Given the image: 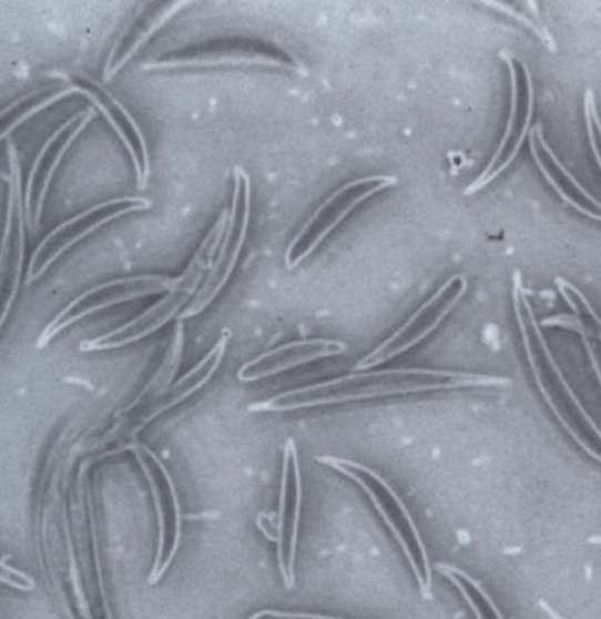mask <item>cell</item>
Returning <instances> with one entry per match:
<instances>
[{"instance_id": "cell-16", "label": "cell", "mask_w": 601, "mask_h": 619, "mask_svg": "<svg viewBox=\"0 0 601 619\" xmlns=\"http://www.w3.org/2000/svg\"><path fill=\"white\" fill-rule=\"evenodd\" d=\"M230 344L231 332L230 329H224L221 338L216 339L215 345L210 348L208 354H206L191 372H186L174 386L170 387L167 395L162 398L161 404L152 412V417H150V419H157V417L165 414V412L179 407L185 399L191 398L197 390L203 389V387L212 380L213 375L218 372V368H221L222 361H224L225 354H227Z\"/></svg>"}, {"instance_id": "cell-13", "label": "cell", "mask_w": 601, "mask_h": 619, "mask_svg": "<svg viewBox=\"0 0 601 619\" xmlns=\"http://www.w3.org/2000/svg\"><path fill=\"white\" fill-rule=\"evenodd\" d=\"M530 150L538 170L542 171L543 179L554 189L556 194L575 212L601 222L600 201L591 192L585 191L584 185L564 168L563 162L559 161L551 144L547 143L542 128L534 129L531 134Z\"/></svg>"}, {"instance_id": "cell-12", "label": "cell", "mask_w": 601, "mask_h": 619, "mask_svg": "<svg viewBox=\"0 0 601 619\" xmlns=\"http://www.w3.org/2000/svg\"><path fill=\"white\" fill-rule=\"evenodd\" d=\"M345 353H347V345L339 339H297L248 361L237 372V378L240 382L263 380L297 366L309 365L314 361L326 359V357L342 356Z\"/></svg>"}, {"instance_id": "cell-22", "label": "cell", "mask_w": 601, "mask_h": 619, "mask_svg": "<svg viewBox=\"0 0 601 619\" xmlns=\"http://www.w3.org/2000/svg\"><path fill=\"white\" fill-rule=\"evenodd\" d=\"M140 200L141 197H116V200H108L104 201V203L95 204V206L86 210V212L80 213V215L72 216V219L65 221L64 224H60L59 227L51 231V233L48 234L47 239H44L43 242L39 243L38 248H35L34 255H32V260H30L29 264V278H32V275H34L35 261L39 260V255L43 254L44 248H47L48 246V243H50L51 240L57 239L60 233H64L68 227L78 224V222L80 221H85V219L92 216L93 213L106 212V210H115L119 209V206H123V204L137 203V201ZM29 278H27V281H29Z\"/></svg>"}, {"instance_id": "cell-9", "label": "cell", "mask_w": 601, "mask_h": 619, "mask_svg": "<svg viewBox=\"0 0 601 619\" xmlns=\"http://www.w3.org/2000/svg\"><path fill=\"white\" fill-rule=\"evenodd\" d=\"M125 449L132 450L136 456L146 483H149L150 491H152L153 505L157 513V555H155L153 569L149 577L150 585H157L164 574L170 570L174 556L179 552L180 542H182V505H180L179 493H176V486L171 479L170 471L152 449L146 446H137V444H131Z\"/></svg>"}, {"instance_id": "cell-23", "label": "cell", "mask_w": 601, "mask_h": 619, "mask_svg": "<svg viewBox=\"0 0 601 619\" xmlns=\"http://www.w3.org/2000/svg\"><path fill=\"white\" fill-rule=\"evenodd\" d=\"M93 116H95V110H93V108H89V110L85 111V116H83V119H81V122L78 123V128L72 131L69 140L64 141V144L60 146L59 153H57L55 159L51 161L50 168H48L47 176H44L43 189H41V192H39L38 206H35L34 213V224H32V227H34V230H32V234H38L39 225H41V215H43L44 200H47L48 189H50V182L51 179H53V174H55L57 168H59L60 162H62V159H64L65 152H68L69 146H71V144L74 143V140L80 136L81 132H83V129H85L86 125L92 122Z\"/></svg>"}, {"instance_id": "cell-28", "label": "cell", "mask_w": 601, "mask_h": 619, "mask_svg": "<svg viewBox=\"0 0 601 619\" xmlns=\"http://www.w3.org/2000/svg\"><path fill=\"white\" fill-rule=\"evenodd\" d=\"M0 582H4V585L20 591H34L35 588L32 576L22 572V570L14 569V567H9L4 561H0Z\"/></svg>"}, {"instance_id": "cell-14", "label": "cell", "mask_w": 601, "mask_h": 619, "mask_svg": "<svg viewBox=\"0 0 601 619\" xmlns=\"http://www.w3.org/2000/svg\"><path fill=\"white\" fill-rule=\"evenodd\" d=\"M183 348H185V326L179 323L174 327L170 347L165 351L157 372L152 375L149 384L143 387L137 398L123 412V417H128V423L131 425V432L129 433L132 437L137 435L149 423H152V419H150L152 412L167 395L171 382H173L174 375L182 365Z\"/></svg>"}, {"instance_id": "cell-26", "label": "cell", "mask_w": 601, "mask_h": 619, "mask_svg": "<svg viewBox=\"0 0 601 619\" xmlns=\"http://www.w3.org/2000/svg\"><path fill=\"white\" fill-rule=\"evenodd\" d=\"M78 94V85L68 87V89L60 90L57 94L50 95V98L44 99V101L39 102L35 106L30 108L29 111L22 113V115L14 119L13 122L9 123L8 128L4 131L0 132V141H4L6 138L18 128V125H22L26 120L32 119V116L38 115L41 111L47 110L50 108L51 104H55V102L62 101V99L69 98V95Z\"/></svg>"}, {"instance_id": "cell-20", "label": "cell", "mask_w": 601, "mask_h": 619, "mask_svg": "<svg viewBox=\"0 0 601 619\" xmlns=\"http://www.w3.org/2000/svg\"><path fill=\"white\" fill-rule=\"evenodd\" d=\"M9 168H11V179L14 182V195H17L18 209V261L17 273H14L13 288L9 294L8 302H6L4 310H2V317H0V329L4 326L6 318H8L11 306L17 300L18 288H20V281H22L23 260H26V206L22 200V171H20V161H18L17 149L13 143L8 144Z\"/></svg>"}, {"instance_id": "cell-5", "label": "cell", "mask_w": 601, "mask_h": 619, "mask_svg": "<svg viewBox=\"0 0 601 619\" xmlns=\"http://www.w3.org/2000/svg\"><path fill=\"white\" fill-rule=\"evenodd\" d=\"M398 176L394 174H368L360 179L352 180L342 187L336 189L324 203L309 215L308 221L300 225L296 236L288 243L285 251V266L287 270H296L300 263H305L309 255L323 245L330 234L335 233L342 222L350 216L360 204L371 200L373 195L380 194L398 185Z\"/></svg>"}, {"instance_id": "cell-11", "label": "cell", "mask_w": 601, "mask_h": 619, "mask_svg": "<svg viewBox=\"0 0 601 619\" xmlns=\"http://www.w3.org/2000/svg\"><path fill=\"white\" fill-rule=\"evenodd\" d=\"M300 504H303V477L296 442L287 438L279 488L278 521H276V556L285 586L293 590L296 585L297 537H299Z\"/></svg>"}, {"instance_id": "cell-3", "label": "cell", "mask_w": 601, "mask_h": 619, "mask_svg": "<svg viewBox=\"0 0 601 619\" xmlns=\"http://www.w3.org/2000/svg\"><path fill=\"white\" fill-rule=\"evenodd\" d=\"M227 215L230 209L222 210L221 215L216 216L208 233L204 236L203 242L197 246V251L192 255L191 263L183 270L179 278H174L170 291L165 293L161 302L150 306L146 312L132 318L128 324L116 327L113 332L99 338L89 339L80 345V351L90 353V351H110V348L128 347V345L136 344L146 336L157 333L161 327L173 321L176 315L180 317L183 306L192 303L195 294L203 285L204 278L212 270L213 261H215L216 252L224 239L225 225H227Z\"/></svg>"}, {"instance_id": "cell-7", "label": "cell", "mask_w": 601, "mask_h": 619, "mask_svg": "<svg viewBox=\"0 0 601 619\" xmlns=\"http://www.w3.org/2000/svg\"><path fill=\"white\" fill-rule=\"evenodd\" d=\"M221 65H263L284 69L308 77V68L293 53L257 39H225L203 47L189 48L170 57L144 62L141 71H171V69L221 68Z\"/></svg>"}, {"instance_id": "cell-2", "label": "cell", "mask_w": 601, "mask_h": 619, "mask_svg": "<svg viewBox=\"0 0 601 619\" xmlns=\"http://www.w3.org/2000/svg\"><path fill=\"white\" fill-rule=\"evenodd\" d=\"M512 302L522 347L543 402L549 405L573 444L588 458L601 465V428L585 410L570 382L564 377L563 369L559 368L558 361L552 356L519 272L513 273Z\"/></svg>"}, {"instance_id": "cell-21", "label": "cell", "mask_w": 601, "mask_h": 619, "mask_svg": "<svg viewBox=\"0 0 601 619\" xmlns=\"http://www.w3.org/2000/svg\"><path fill=\"white\" fill-rule=\"evenodd\" d=\"M152 204H153L152 201L146 200V197H143V200H141L140 203L125 204V206H120V209L113 210V212L106 213V215H102L101 219H99V221L92 222V224H90L85 231H81V233L74 234V236H72L71 240H68V242H65L64 245L60 246L59 251H57L55 254L51 255L50 260H48L47 263H44L43 266H41V270H39L38 273H34V275H32V278H29V281H27V284H32V282H34L35 278H39V276L44 275V273H47L48 267H50L51 264L55 263V261L59 260L60 255L64 254V252L69 251V248H72V246L77 245V243L81 242V240L86 239V236H90V234H92L93 231H98L99 227H102V225H106L108 222L115 221V219H119V216L128 215V213L143 212V210H150L152 209Z\"/></svg>"}, {"instance_id": "cell-4", "label": "cell", "mask_w": 601, "mask_h": 619, "mask_svg": "<svg viewBox=\"0 0 601 619\" xmlns=\"http://www.w3.org/2000/svg\"><path fill=\"white\" fill-rule=\"evenodd\" d=\"M317 461L326 467L339 471L342 476L348 477L365 491L368 500L375 505L380 518L386 522L396 542L399 544L403 555L410 565L411 572L416 576L420 593L426 600H431V565H429L428 551L424 546L419 528L408 513L407 505L403 504L398 493L377 471L338 456H317Z\"/></svg>"}, {"instance_id": "cell-18", "label": "cell", "mask_w": 601, "mask_h": 619, "mask_svg": "<svg viewBox=\"0 0 601 619\" xmlns=\"http://www.w3.org/2000/svg\"><path fill=\"white\" fill-rule=\"evenodd\" d=\"M556 284H558L559 293L564 297V302L572 310V314H558L543 318L540 326L563 327L575 335H588L589 338H597L601 342V315H598L584 293L564 278H556Z\"/></svg>"}, {"instance_id": "cell-29", "label": "cell", "mask_w": 601, "mask_h": 619, "mask_svg": "<svg viewBox=\"0 0 601 619\" xmlns=\"http://www.w3.org/2000/svg\"><path fill=\"white\" fill-rule=\"evenodd\" d=\"M248 619H338L329 618V616L323 615H296V612H278V611H263L257 612V615L252 616Z\"/></svg>"}, {"instance_id": "cell-24", "label": "cell", "mask_w": 601, "mask_h": 619, "mask_svg": "<svg viewBox=\"0 0 601 619\" xmlns=\"http://www.w3.org/2000/svg\"><path fill=\"white\" fill-rule=\"evenodd\" d=\"M585 129H588L589 146L593 152L594 161L601 171V119L598 115L597 99L593 90H585L584 95Z\"/></svg>"}, {"instance_id": "cell-17", "label": "cell", "mask_w": 601, "mask_h": 619, "mask_svg": "<svg viewBox=\"0 0 601 619\" xmlns=\"http://www.w3.org/2000/svg\"><path fill=\"white\" fill-rule=\"evenodd\" d=\"M173 282V276L165 275H137L119 278L116 281L115 294H111V296L104 297L102 302L93 303L89 308L81 310L77 315L62 321L48 336L47 345L50 344V339L55 338L60 332H64L65 327L78 323L80 318L89 317V315L95 314L99 310L110 308V306L120 305V303L134 302V300H140V297L153 296V294H165L170 291Z\"/></svg>"}, {"instance_id": "cell-1", "label": "cell", "mask_w": 601, "mask_h": 619, "mask_svg": "<svg viewBox=\"0 0 601 619\" xmlns=\"http://www.w3.org/2000/svg\"><path fill=\"white\" fill-rule=\"evenodd\" d=\"M512 380L496 375L452 372V369L396 368L368 374H350L312 386L285 390L272 398L248 405V412H288L326 407L381 396L411 395L428 390L466 389V387H509Z\"/></svg>"}, {"instance_id": "cell-19", "label": "cell", "mask_w": 601, "mask_h": 619, "mask_svg": "<svg viewBox=\"0 0 601 619\" xmlns=\"http://www.w3.org/2000/svg\"><path fill=\"white\" fill-rule=\"evenodd\" d=\"M438 572L458 588L477 619H505L500 609L496 607L495 600L483 590L482 585L475 581L473 577L468 576L465 570L452 567V565H438Z\"/></svg>"}, {"instance_id": "cell-15", "label": "cell", "mask_w": 601, "mask_h": 619, "mask_svg": "<svg viewBox=\"0 0 601 619\" xmlns=\"http://www.w3.org/2000/svg\"><path fill=\"white\" fill-rule=\"evenodd\" d=\"M189 8L186 2H165V4H150L146 6V14L143 13V6L140 8V13L132 18L128 27L122 30V34L116 39L115 47H122L123 41H129L128 50L123 51L122 57L116 60L115 65L111 68L108 72L106 81L115 77L116 72L128 64L132 57L136 55L137 51L149 43L153 35L157 34L159 30L170 22L171 18L176 17V14L182 11V9Z\"/></svg>"}, {"instance_id": "cell-27", "label": "cell", "mask_w": 601, "mask_h": 619, "mask_svg": "<svg viewBox=\"0 0 601 619\" xmlns=\"http://www.w3.org/2000/svg\"><path fill=\"white\" fill-rule=\"evenodd\" d=\"M14 204H17L14 182L9 176L8 212H6L4 236H2V246H0V284L4 281L6 261H8L9 242H11V230H13Z\"/></svg>"}, {"instance_id": "cell-10", "label": "cell", "mask_w": 601, "mask_h": 619, "mask_svg": "<svg viewBox=\"0 0 601 619\" xmlns=\"http://www.w3.org/2000/svg\"><path fill=\"white\" fill-rule=\"evenodd\" d=\"M466 291H468L466 276H450L449 281L441 284L437 293L432 294L428 302H424L416 314L399 327L398 332L393 333L386 342H381L378 347L373 348L371 353L357 361L356 369L363 372V369L377 368L419 345L424 338L437 332L438 326L461 302Z\"/></svg>"}, {"instance_id": "cell-6", "label": "cell", "mask_w": 601, "mask_h": 619, "mask_svg": "<svg viewBox=\"0 0 601 619\" xmlns=\"http://www.w3.org/2000/svg\"><path fill=\"white\" fill-rule=\"evenodd\" d=\"M252 219V182L251 174L246 173L245 168L236 166L233 170V197H231L230 215L225 225L224 239H222L212 270L204 278L203 285L195 294L192 303H189L185 312L180 314V318L197 317L213 305L216 297L221 296L227 282L231 281L237 261L245 246L248 227Z\"/></svg>"}, {"instance_id": "cell-8", "label": "cell", "mask_w": 601, "mask_h": 619, "mask_svg": "<svg viewBox=\"0 0 601 619\" xmlns=\"http://www.w3.org/2000/svg\"><path fill=\"white\" fill-rule=\"evenodd\" d=\"M510 77V111L509 122L505 128L498 149L492 153L482 173L465 189V195H473L500 179L505 171L512 166L517 153L521 152L526 138L530 136L533 120V77L526 64H517L512 57L503 55Z\"/></svg>"}, {"instance_id": "cell-25", "label": "cell", "mask_w": 601, "mask_h": 619, "mask_svg": "<svg viewBox=\"0 0 601 619\" xmlns=\"http://www.w3.org/2000/svg\"><path fill=\"white\" fill-rule=\"evenodd\" d=\"M83 119V113L80 115L72 116L69 119L68 122L62 125V128L57 129L50 138H48L47 143H44L43 149L41 152L38 153V158H35L34 164H32V171H30L29 182H27V192L26 197H23V204H26V216H27V224H30V197H32V187H34L35 182V174H38L39 166H41V162L44 161V155H47L48 150L51 149V144L55 143L69 128H71L72 123L77 122V120ZM34 224V222H32Z\"/></svg>"}]
</instances>
